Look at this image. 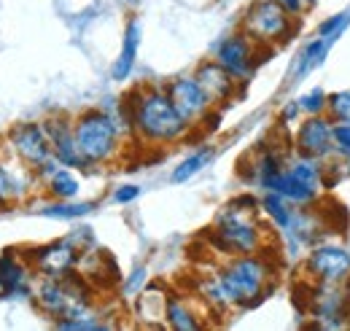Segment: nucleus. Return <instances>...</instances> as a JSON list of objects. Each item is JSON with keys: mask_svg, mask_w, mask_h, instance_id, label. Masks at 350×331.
<instances>
[{"mask_svg": "<svg viewBox=\"0 0 350 331\" xmlns=\"http://www.w3.org/2000/svg\"><path fill=\"white\" fill-rule=\"evenodd\" d=\"M124 103L130 108L132 132L146 143H154V146L178 143L180 137H186L191 127L178 114L167 89L146 86V89L132 92Z\"/></svg>", "mask_w": 350, "mask_h": 331, "instance_id": "nucleus-1", "label": "nucleus"}, {"mask_svg": "<svg viewBox=\"0 0 350 331\" xmlns=\"http://www.w3.org/2000/svg\"><path fill=\"white\" fill-rule=\"evenodd\" d=\"M262 205L254 197H237L216 218V226L211 232L213 246L226 256H243V253H264L267 235L259 224Z\"/></svg>", "mask_w": 350, "mask_h": 331, "instance_id": "nucleus-2", "label": "nucleus"}, {"mask_svg": "<svg viewBox=\"0 0 350 331\" xmlns=\"http://www.w3.org/2000/svg\"><path fill=\"white\" fill-rule=\"evenodd\" d=\"M216 278L232 307H254L275 286V267L267 253H243L232 256Z\"/></svg>", "mask_w": 350, "mask_h": 331, "instance_id": "nucleus-3", "label": "nucleus"}, {"mask_svg": "<svg viewBox=\"0 0 350 331\" xmlns=\"http://www.w3.org/2000/svg\"><path fill=\"white\" fill-rule=\"evenodd\" d=\"M36 304L41 307L49 318L57 321H70V318H84L92 310V286L84 275L68 272L62 278H44L33 291Z\"/></svg>", "mask_w": 350, "mask_h": 331, "instance_id": "nucleus-4", "label": "nucleus"}, {"mask_svg": "<svg viewBox=\"0 0 350 331\" xmlns=\"http://www.w3.org/2000/svg\"><path fill=\"white\" fill-rule=\"evenodd\" d=\"M79 151L89 165H105L119 151V132L122 127L105 111H87L73 122Z\"/></svg>", "mask_w": 350, "mask_h": 331, "instance_id": "nucleus-5", "label": "nucleus"}, {"mask_svg": "<svg viewBox=\"0 0 350 331\" xmlns=\"http://www.w3.org/2000/svg\"><path fill=\"white\" fill-rule=\"evenodd\" d=\"M297 30L294 14L283 8L278 0H256L248 5L243 16V33L259 49H272L286 43Z\"/></svg>", "mask_w": 350, "mask_h": 331, "instance_id": "nucleus-6", "label": "nucleus"}, {"mask_svg": "<svg viewBox=\"0 0 350 331\" xmlns=\"http://www.w3.org/2000/svg\"><path fill=\"white\" fill-rule=\"evenodd\" d=\"M310 315L323 329H342L350 321V280L310 286Z\"/></svg>", "mask_w": 350, "mask_h": 331, "instance_id": "nucleus-7", "label": "nucleus"}, {"mask_svg": "<svg viewBox=\"0 0 350 331\" xmlns=\"http://www.w3.org/2000/svg\"><path fill=\"white\" fill-rule=\"evenodd\" d=\"M8 143H11V151L16 154V159L22 165H27V170H33V172L41 170L49 159H54L44 124H36V122L16 124L8 132Z\"/></svg>", "mask_w": 350, "mask_h": 331, "instance_id": "nucleus-8", "label": "nucleus"}, {"mask_svg": "<svg viewBox=\"0 0 350 331\" xmlns=\"http://www.w3.org/2000/svg\"><path fill=\"white\" fill-rule=\"evenodd\" d=\"M305 269L315 283L350 280V250L337 243H318L307 253Z\"/></svg>", "mask_w": 350, "mask_h": 331, "instance_id": "nucleus-9", "label": "nucleus"}, {"mask_svg": "<svg viewBox=\"0 0 350 331\" xmlns=\"http://www.w3.org/2000/svg\"><path fill=\"white\" fill-rule=\"evenodd\" d=\"M294 148L297 154L315 157V159H332L337 154L334 146V119L329 114H318V116H307L299 124L294 135Z\"/></svg>", "mask_w": 350, "mask_h": 331, "instance_id": "nucleus-10", "label": "nucleus"}, {"mask_svg": "<svg viewBox=\"0 0 350 331\" xmlns=\"http://www.w3.org/2000/svg\"><path fill=\"white\" fill-rule=\"evenodd\" d=\"M27 261L44 278H62V275H68L79 267L81 250L65 237V240H57V243H46L41 248H33Z\"/></svg>", "mask_w": 350, "mask_h": 331, "instance_id": "nucleus-11", "label": "nucleus"}, {"mask_svg": "<svg viewBox=\"0 0 350 331\" xmlns=\"http://www.w3.org/2000/svg\"><path fill=\"white\" fill-rule=\"evenodd\" d=\"M165 89H167L173 105L178 108V114H180L189 124L205 122V116H211L213 103H211V97L205 94V89L200 86V81H197L194 76H180V79H175V81L167 83Z\"/></svg>", "mask_w": 350, "mask_h": 331, "instance_id": "nucleus-12", "label": "nucleus"}, {"mask_svg": "<svg viewBox=\"0 0 350 331\" xmlns=\"http://www.w3.org/2000/svg\"><path fill=\"white\" fill-rule=\"evenodd\" d=\"M256 57H259V46L251 41L245 33L224 38L219 43V49H216V62L224 70H229L240 83L245 79H251V73L256 68Z\"/></svg>", "mask_w": 350, "mask_h": 331, "instance_id": "nucleus-13", "label": "nucleus"}, {"mask_svg": "<svg viewBox=\"0 0 350 331\" xmlns=\"http://www.w3.org/2000/svg\"><path fill=\"white\" fill-rule=\"evenodd\" d=\"M44 127H46V135H49V143H51V154L59 159V165L84 170L87 162H84V157H81V151H79L73 124H70L68 119L54 116V119L44 122Z\"/></svg>", "mask_w": 350, "mask_h": 331, "instance_id": "nucleus-14", "label": "nucleus"}, {"mask_svg": "<svg viewBox=\"0 0 350 331\" xmlns=\"http://www.w3.org/2000/svg\"><path fill=\"white\" fill-rule=\"evenodd\" d=\"M194 79H197L200 86L205 89V94L211 97V103H213V105L229 103V100L234 97L237 83H240L232 73H229V70H224L216 59H213V62L200 65V68H197V73H194Z\"/></svg>", "mask_w": 350, "mask_h": 331, "instance_id": "nucleus-15", "label": "nucleus"}, {"mask_svg": "<svg viewBox=\"0 0 350 331\" xmlns=\"http://www.w3.org/2000/svg\"><path fill=\"white\" fill-rule=\"evenodd\" d=\"M30 293V267L19 259L16 250L0 256V296H25Z\"/></svg>", "mask_w": 350, "mask_h": 331, "instance_id": "nucleus-16", "label": "nucleus"}, {"mask_svg": "<svg viewBox=\"0 0 350 331\" xmlns=\"http://www.w3.org/2000/svg\"><path fill=\"white\" fill-rule=\"evenodd\" d=\"M140 36H143V27L137 19L127 22V30H124V38H122V51L111 68V76L113 81H127L135 68V59H137V49H140Z\"/></svg>", "mask_w": 350, "mask_h": 331, "instance_id": "nucleus-17", "label": "nucleus"}, {"mask_svg": "<svg viewBox=\"0 0 350 331\" xmlns=\"http://www.w3.org/2000/svg\"><path fill=\"white\" fill-rule=\"evenodd\" d=\"M259 205H262L264 215L272 221V226H278L280 232H288V229H291L297 210H294V205H291L288 200H283V197H280V194H275V191H267Z\"/></svg>", "mask_w": 350, "mask_h": 331, "instance_id": "nucleus-18", "label": "nucleus"}, {"mask_svg": "<svg viewBox=\"0 0 350 331\" xmlns=\"http://www.w3.org/2000/svg\"><path fill=\"white\" fill-rule=\"evenodd\" d=\"M332 38H326V36H318V38H312V41L307 43L305 49L299 51V57H297V65H294V76L297 79H302L307 73H312L321 62H323V57L329 54V49H332Z\"/></svg>", "mask_w": 350, "mask_h": 331, "instance_id": "nucleus-19", "label": "nucleus"}, {"mask_svg": "<svg viewBox=\"0 0 350 331\" xmlns=\"http://www.w3.org/2000/svg\"><path fill=\"white\" fill-rule=\"evenodd\" d=\"M167 299H170V296H165L159 289L140 291V296H137V318H140L143 323L167 318Z\"/></svg>", "mask_w": 350, "mask_h": 331, "instance_id": "nucleus-20", "label": "nucleus"}, {"mask_svg": "<svg viewBox=\"0 0 350 331\" xmlns=\"http://www.w3.org/2000/svg\"><path fill=\"white\" fill-rule=\"evenodd\" d=\"M167 326L175 331H197L202 323L197 321V313L186 304V299L180 296H170L167 299Z\"/></svg>", "mask_w": 350, "mask_h": 331, "instance_id": "nucleus-21", "label": "nucleus"}, {"mask_svg": "<svg viewBox=\"0 0 350 331\" xmlns=\"http://www.w3.org/2000/svg\"><path fill=\"white\" fill-rule=\"evenodd\" d=\"M213 157H216V151H213L211 146L194 151L191 157H186V159L173 170V183H186V181H191L197 172H202L205 167L213 162Z\"/></svg>", "mask_w": 350, "mask_h": 331, "instance_id": "nucleus-22", "label": "nucleus"}, {"mask_svg": "<svg viewBox=\"0 0 350 331\" xmlns=\"http://www.w3.org/2000/svg\"><path fill=\"white\" fill-rule=\"evenodd\" d=\"M46 183H49V191H51L54 200H73L81 191V181L68 167H59Z\"/></svg>", "mask_w": 350, "mask_h": 331, "instance_id": "nucleus-23", "label": "nucleus"}, {"mask_svg": "<svg viewBox=\"0 0 350 331\" xmlns=\"http://www.w3.org/2000/svg\"><path fill=\"white\" fill-rule=\"evenodd\" d=\"M94 205L92 202H73V200H57L51 205H46L41 213L49 215V218H62V221H73V218H81L92 213Z\"/></svg>", "mask_w": 350, "mask_h": 331, "instance_id": "nucleus-24", "label": "nucleus"}, {"mask_svg": "<svg viewBox=\"0 0 350 331\" xmlns=\"http://www.w3.org/2000/svg\"><path fill=\"white\" fill-rule=\"evenodd\" d=\"M326 114H329L334 122H350V89H342V92L329 94Z\"/></svg>", "mask_w": 350, "mask_h": 331, "instance_id": "nucleus-25", "label": "nucleus"}, {"mask_svg": "<svg viewBox=\"0 0 350 331\" xmlns=\"http://www.w3.org/2000/svg\"><path fill=\"white\" fill-rule=\"evenodd\" d=\"M326 105H329V94H323V89H310L307 94L299 97V108L307 116H318V114H326Z\"/></svg>", "mask_w": 350, "mask_h": 331, "instance_id": "nucleus-26", "label": "nucleus"}, {"mask_svg": "<svg viewBox=\"0 0 350 331\" xmlns=\"http://www.w3.org/2000/svg\"><path fill=\"white\" fill-rule=\"evenodd\" d=\"M348 25H350V11H342V14H337V16L326 19V22H321V25H318V36H326V38L337 41Z\"/></svg>", "mask_w": 350, "mask_h": 331, "instance_id": "nucleus-27", "label": "nucleus"}, {"mask_svg": "<svg viewBox=\"0 0 350 331\" xmlns=\"http://www.w3.org/2000/svg\"><path fill=\"white\" fill-rule=\"evenodd\" d=\"M14 194H16V183L11 181L8 170H5V167H3V162H0V205H8Z\"/></svg>", "mask_w": 350, "mask_h": 331, "instance_id": "nucleus-28", "label": "nucleus"}, {"mask_svg": "<svg viewBox=\"0 0 350 331\" xmlns=\"http://www.w3.org/2000/svg\"><path fill=\"white\" fill-rule=\"evenodd\" d=\"M68 240H70L76 248L81 250V253L94 246V235H92V229H87V226H81V229H76L73 235H68Z\"/></svg>", "mask_w": 350, "mask_h": 331, "instance_id": "nucleus-29", "label": "nucleus"}, {"mask_svg": "<svg viewBox=\"0 0 350 331\" xmlns=\"http://www.w3.org/2000/svg\"><path fill=\"white\" fill-rule=\"evenodd\" d=\"M137 194H140V186H119L116 191H113V202H119V205H127L132 200H137Z\"/></svg>", "mask_w": 350, "mask_h": 331, "instance_id": "nucleus-30", "label": "nucleus"}, {"mask_svg": "<svg viewBox=\"0 0 350 331\" xmlns=\"http://www.w3.org/2000/svg\"><path fill=\"white\" fill-rule=\"evenodd\" d=\"M299 114H302V108H299V100H297V103H288V105L283 108V114H280V124L288 127L291 122H294V119H297V116H299Z\"/></svg>", "mask_w": 350, "mask_h": 331, "instance_id": "nucleus-31", "label": "nucleus"}, {"mask_svg": "<svg viewBox=\"0 0 350 331\" xmlns=\"http://www.w3.org/2000/svg\"><path fill=\"white\" fill-rule=\"evenodd\" d=\"M278 3H280L283 8H288V11H291V14L297 16V14H299V11L305 8V3H310V0H278Z\"/></svg>", "mask_w": 350, "mask_h": 331, "instance_id": "nucleus-32", "label": "nucleus"}, {"mask_svg": "<svg viewBox=\"0 0 350 331\" xmlns=\"http://www.w3.org/2000/svg\"><path fill=\"white\" fill-rule=\"evenodd\" d=\"M132 275H135V278H132L130 283H127V291H130V293H132L135 289H140V286L146 283V269H135Z\"/></svg>", "mask_w": 350, "mask_h": 331, "instance_id": "nucleus-33", "label": "nucleus"}, {"mask_svg": "<svg viewBox=\"0 0 350 331\" xmlns=\"http://www.w3.org/2000/svg\"><path fill=\"white\" fill-rule=\"evenodd\" d=\"M345 162H348V167H350V159H345Z\"/></svg>", "mask_w": 350, "mask_h": 331, "instance_id": "nucleus-34", "label": "nucleus"}, {"mask_svg": "<svg viewBox=\"0 0 350 331\" xmlns=\"http://www.w3.org/2000/svg\"><path fill=\"white\" fill-rule=\"evenodd\" d=\"M348 250H350V248H348Z\"/></svg>", "mask_w": 350, "mask_h": 331, "instance_id": "nucleus-35", "label": "nucleus"}]
</instances>
